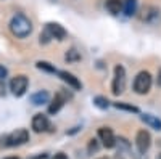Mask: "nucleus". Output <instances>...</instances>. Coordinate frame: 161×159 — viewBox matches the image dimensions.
Wrapping results in <instances>:
<instances>
[{"instance_id":"obj_1","label":"nucleus","mask_w":161,"mask_h":159,"mask_svg":"<svg viewBox=\"0 0 161 159\" xmlns=\"http://www.w3.org/2000/svg\"><path fill=\"white\" fill-rule=\"evenodd\" d=\"M10 31H11L13 35L18 37V39H26L32 32V23L26 15H23V13H16V15L11 18V21H10Z\"/></svg>"},{"instance_id":"obj_2","label":"nucleus","mask_w":161,"mask_h":159,"mask_svg":"<svg viewBox=\"0 0 161 159\" xmlns=\"http://www.w3.org/2000/svg\"><path fill=\"white\" fill-rule=\"evenodd\" d=\"M152 87V76L148 71H140L134 79V90L139 95H145L150 92Z\"/></svg>"},{"instance_id":"obj_3","label":"nucleus","mask_w":161,"mask_h":159,"mask_svg":"<svg viewBox=\"0 0 161 159\" xmlns=\"http://www.w3.org/2000/svg\"><path fill=\"white\" fill-rule=\"evenodd\" d=\"M126 88V69L121 64H118L114 68V79H113V95H121Z\"/></svg>"},{"instance_id":"obj_4","label":"nucleus","mask_w":161,"mask_h":159,"mask_svg":"<svg viewBox=\"0 0 161 159\" xmlns=\"http://www.w3.org/2000/svg\"><path fill=\"white\" fill-rule=\"evenodd\" d=\"M29 140V134L26 129H16L15 132H11V134L5 138V146H21L24 145L26 141Z\"/></svg>"},{"instance_id":"obj_5","label":"nucleus","mask_w":161,"mask_h":159,"mask_svg":"<svg viewBox=\"0 0 161 159\" xmlns=\"http://www.w3.org/2000/svg\"><path fill=\"white\" fill-rule=\"evenodd\" d=\"M28 85H29V81H28V77L19 74L16 77H13L11 79V82H10V90H11V93L15 95V97H23L26 93V90H28Z\"/></svg>"},{"instance_id":"obj_6","label":"nucleus","mask_w":161,"mask_h":159,"mask_svg":"<svg viewBox=\"0 0 161 159\" xmlns=\"http://www.w3.org/2000/svg\"><path fill=\"white\" fill-rule=\"evenodd\" d=\"M136 145H137V150L140 153H147L152 145V137L147 130H139L137 132V137H136Z\"/></svg>"},{"instance_id":"obj_7","label":"nucleus","mask_w":161,"mask_h":159,"mask_svg":"<svg viewBox=\"0 0 161 159\" xmlns=\"http://www.w3.org/2000/svg\"><path fill=\"white\" fill-rule=\"evenodd\" d=\"M50 121H48V117L45 114H36L32 117V129L34 132H37V134H42V132H47L50 130Z\"/></svg>"},{"instance_id":"obj_8","label":"nucleus","mask_w":161,"mask_h":159,"mask_svg":"<svg viewBox=\"0 0 161 159\" xmlns=\"http://www.w3.org/2000/svg\"><path fill=\"white\" fill-rule=\"evenodd\" d=\"M66 100H68V95H66L64 92H58V93L53 97L52 103L48 104V113H50V114H57V113L63 108V106H64Z\"/></svg>"},{"instance_id":"obj_9","label":"nucleus","mask_w":161,"mask_h":159,"mask_svg":"<svg viewBox=\"0 0 161 159\" xmlns=\"http://www.w3.org/2000/svg\"><path fill=\"white\" fill-rule=\"evenodd\" d=\"M98 137H100V140L103 143V146H106V148H113L116 145L114 134H113V130L110 127H102L98 130Z\"/></svg>"},{"instance_id":"obj_10","label":"nucleus","mask_w":161,"mask_h":159,"mask_svg":"<svg viewBox=\"0 0 161 159\" xmlns=\"http://www.w3.org/2000/svg\"><path fill=\"white\" fill-rule=\"evenodd\" d=\"M161 19V11L155 7H147L143 8V15H142V21L148 23V24H155Z\"/></svg>"},{"instance_id":"obj_11","label":"nucleus","mask_w":161,"mask_h":159,"mask_svg":"<svg viewBox=\"0 0 161 159\" xmlns=\"http://www.w3.org/2000/svg\"><path fill=\"white\" fill-rule=\"evenodd\" d=\"M47 32L50 34L52 39H57V40H63V39L66 37V31L63 29V26L57 24V23H48L45 26Z\"/></svg>"},{"instance_id":"obj_12","label":"nucleus","mask_w":161,"mask_h":159,"mask_svg":"<svg viewBox=\"0 0 161 159\" xmlns=\"http://www.w3.org/2000/svg\"><path fill=\"white\" fill-rule=\"evenodd\" d=\"M57 74L60 76L61 81H63V82H66L69 87H73L74 90H80V82L77 81V77H74L71 72H68V71H58Z\"/></svg>"},{"instance_id":"obj_13","label":"nucleus","mask_w":161,"mask_h":159,"mask_svg":"<svg viewBox=\"0 0 161 159\" xmlns=\"http://www.w3.org/2000/svg\"><path fill=\"white\" fill-rule=\"evenodd\" d=\"M123 2L124 0H106V10H108L111 15H118L123 8Z\"/></svg>"},{"instance_id":"obj_14","label":"nucleus","mask_w":161,"mask_h":159,"mask_svg":"<svg viewBox=\"0 0 161 159\" xmlns=\"http://www.w3.org/2000/svg\"><path fill=\"white\" fill-rule=\"evenodd\" d=\"M142 121H143L147 125H150V127H153V129H156V130H161V121H159L158 117L152 116V114H143V116H142Z\"/></svg>"},{"instance_id":"obj_15","label":"nucleus","mask_w":161,"mask_h":159,"mask_svg":"<svg viewBox=\"0 0 161 159\" xmlns=\"http://www.w3.org/2000/svg\"><path fill=\"white\" fill-rule=\"evenodd\" d=\"M48 93H47V92L45 90H40V92H37V93H34L32 97H31V101L34 103V104H45L47 101H48Z\"/></svg>"},{"instance_id":"obj_16","label":"nucleus","mask_w":161,"mask_h":159,"mask_svg":"<svg viewBox=\"0 0 161 159\" xmlns=\"http://www.w3.org/2000/svg\"><path fill=\"white\" fill-rule=\"evenodd\" d=\"M123 8H124L126 16H132L134 13H136V10H137V0H124Z\"/></svg>"},{"instance_id":"obj_17","label":"nucleus","mask_w":161,"mask_h":159,"mask_svg":"<svg viewBox=\"0 0 161 159\" xmlns=\"http://www.w3.org/2000/svg\"><path fill=\"white\" fill-rule=\"evenodd\" d=\"M64 60L68 61V63H74V61H79V60H80V55H79V51H77L76 48H71V50L64 55Z\"/></svg>"},{"instance_id":"obj_18","label":"nucleus","mask_w":161,"mask_h":159,"mask_svg":"<svg viewBox=\"0 0 161 159\" xmlns=\"http://www.w3.org/2000/svg\"><path fill=\"white\" fill-rule=\"evenodd\" d=\"M36 66H37L39 69L47 71V72H53V74H55V72H58L55 66H52V64H50V63H47V61H37V64H36Z\"/></svg>"},{"instance_id":"obj_19","label":"nucleus","mask_w":161,"mask_h":159,"mask_svg":"<svg viewBox=\"0 0 161 159\" xmlns=\"http://www.w3.org/2000/svg\"><path fill=\"white\" fill-rule=\"evenodd\" d=\"M114 108L118 109H126V111H130V113H139V108L132 104H126V103H114Z\"/></svg>"},{"instance_id":"obj_20","label":"nucleus","mask_w":161,"mask_h":159,"mask_svg":"<svg viewBox=\"0 0 161 159\" xmlns=\"http://www.w3.org/2000/svg\"><path fill=\"white\" fill-rule=\"evenodd\" d=\"M93 103H95L100 109H106L110 106V103H108V100L106 98H103V97H95V100H93Z\"/></svg>"},{"instance_id":"obj_21","label":"nucleus","mask_w":161,"mask_h":159,"mask_svg":"<svg viewBox=\"0 0 161 159\" xmlns=\"http://www.w3.org/2000/svg\"><path fill=\"white\" fill-rule=\"evenodd\" d=\"M89 150H90V151H92V150H93V151H97V150H98L95 140H90V146H89Z\"/></svg>"},{"instance_id":"obj_22","label":"nucleus","mask_w":161,"mask_h":159,"mask_svg":"<svg viewBox=\"0 0 161 159\" xmlns=\"http://www.w3.org/2000/svg\"><path fill=\"white\" fill-rule=\"evenodd\" d=\"M53 159H68V156H66L64 153H57L55 156H53Z\"/></svg>"},{"instance_id":"obj_23","label":"nucleus","mask_w":161,"mask_h":159,"mask_svg":"<svg viewBox=\"0 0 161 159\" xmlns=\"http://www.w3.org/2000/svg\"><path fill=\"white\" fill-rule=\"evenodd\" d=\"M5 76H7V69L3 68V66H0V81L5 79Z\"/></svg>"},{"instance_id":"obj_24","label":"nucleus","mask_w":161,"mask_h":159,"mask_svg":"<svg viewBox=\"0 0 161 159\" xmlns=\"http://www.w3.org/2000/svg\"><path fill=\"white\" fill-rule=\"evenodd\" d=\"M156 84H158V87H161V69H159V72H158V77H156Z\"/></svg>"},{"instance_id":"obj_25","label":"nucleus","mask_w":161,"mask_h":159,"mask_svg":"<svg viewBox=\"0 0 161 159\" xmlns=\"http://www.w3.org/2000/svg\"><path fill=\"white\" fill-rule=\"evenodd\" d=\"M5 159H19V157H16V156H10V157H5Z\"/></svg>"},{"instance_id":"obj_26","label":"nucleus","mask_w":161,"mask_h":159,"mask_svg":"<svg viewBox=\"0 0 161 159\" xmlns=\"http://www.w3.org/2000/svg\"><path fill=\"white\" fill-rule=\"evenodd\" d=\"M98 159H110V157H106V156H102V157H98Z\"/></svg>"},{"instance_id":"obj_27","label":"nucleus","mask_w":161,"mask_h":159,"mask_svg":"<svg viewBox=\"0 0 161 159\" xmlns=\"http://www.w3.org/2000/svg\"><path fill=\"white\" fill-rule=\"evenodd\" d=\"M159 159H161V156H159Z\"/></svg>"}]
</instances>
